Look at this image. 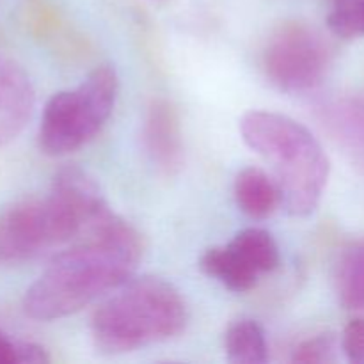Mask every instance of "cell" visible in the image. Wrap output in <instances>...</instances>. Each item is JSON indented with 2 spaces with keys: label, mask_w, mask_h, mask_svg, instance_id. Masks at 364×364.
<instances>
[{
  "label": "cell",
  "mask_w": 364,
  "mask_h": 364,
  "mask_svg": "<svg viewBox=\"0 0 364 364\" xmlns=\"http://www.w3.org/2000/svg\"><path fill=\"white\" fill-rule=\"evenodd\" d=\"M141 256L139 233L114 215L50 262L25 291V315L41 322L75 315L130 279Z\"/></svg>",
  "instance_id": "cell-1"
},
{
  "label": "cell",
  "mask_w": 364,
  "mask_h": 364,
  "mask_svg": "<svg viewBox=\"0 0 364 364\" xmlns=\"http://www.w3.org/2000/svg\"><path fill=\"white\" fill-rule=\"evenodd\" d=\"M235 201L251 219H267L281 206L277 181L258 167H245L235 178Z\"/></svg>",
  "instance_id": "cell-9"
},
{
  "label": "cell",
  "mask_w": 364,
  "mask_h": 364,
  "mask_svg": "<svg viewBox=\"0 0 364 364\" xmlns=\"http://www.w3.org/2000/svg\"><path fill=\"white\" fill-rule=\"evenodd\" d=\"M334 281L341 306L364 315V238L341 252Z\"/></svg>",
  "instance_id": "cell-11"
},
{
  "label": "cell",
  "mask_w": 364,
  "mask_h": 364,
  "mask_svg": "<svg viewBox=\"0 0 364 364\" xmlns=\"http://www.w3.org/2000/svg\"><path fill=\"white\" fill-rule=\"evenodd\" d=\"M338 345L334 336L331 334H320V336L309 338L297 345L291 355V363L299 364H323L336 361Z\"/></svg>",
  "instance_id": "cell-16"
},
{
  "label": "cell",
  "mask_w": 364,
  "mask_h": 364,
  "mask_svg": "<svg viewBox=\"0 0 364 364\" xmlns=\"http://www.w3.org/2000/svg\"><path fill=\"white\" fill-rule=\"evenodd\" d=\"M34 87L23 68L0 52V146L13 142L34 110Z\"/></svg>",
  "instance_id": "cell-7"
},
{
  "label": "cell",
  "mask_w": 364,
  "mask_h": 364,
  "mask_svg": "<svg viewBox=\"0 0 364 364\" xmlns=\"http://www.w3.org/2000/svg\"><path fill=\"white\" fill-rule=\"evenodd\" d=\"M245 144L274 171L281 206L294 217H306L320 205L331 164L315 135L291 117L251 110L240 119Z\"/></svg>",
  "instance_id": "cell-3"
},
{
  "label": "cell",
  "mask_w": 364,
  "mask_h": 364,
  "mask_svg": "<svg viewBox=\"0 0 364 364\" xmlns=\"http://www.w3.org/2000/svg\"><path fill=\"white\" fill-rule=\"evenodd\" d=\"M230 245L259 276L272 272L279 267V247H277V242L274 240V237L267 230L245 228V230L238 231L235 235Z\"/></svg>",
  "instance_id": "cell-14"
},
{
  "label": "cell",
  "mask_w": 364,
  "mask_h": 364,
  "mask_svg": "<svg viewBox=\"0 0 364 364\" xmlns=\"http://www.w3.org/2000/svg\"><path fill=\"white\" fill-rule=\"evenodd\" d=\"M20 345L21 341L11 340V338L0 329V364L20 363Z\"/></svg>",
  "instance_id": "cell-18"
},
{
  "label": "cell",
  "mask_w": 364,
  "mask_h": 364,
  "mask_svg": "<svg viewBox=\"0 0 364 364\" xmlns=\"http://www.w3.org/2000/svg\"><path fill=\"white\" fill-rule=\"evenodd\" d=\"M329 50L322 36L299 21L284 23L270 36L263 52V70L270 84L284 92H304L322 82Z\"/></svg>",
  "instance_id": "cell-6"
},
{
  "label": "cell",
  "mask_w": 364,
  "mask_h": 364,
  "mask_svg": "<svg viewBox=\"0 0 364 364\" xmlns=\"http://www.w3.org/2000/svg\"><path fill=\"white\" fill-rule=\"evenodd\" d=\"M228 359L238 364H262L269 359L265 331L258 322L249 318L231 323L224 336Z\"/></svg>",
  "instance_id": "cell-13"
},
{
  "label": "cell",
  "mask_w": 364,
  "mask_h": 364,
  "mask_svg": "<svg viewBox=\"0 0 364 364\" xmlns=\"http://www.w3.org/2000/svg\"><path fill=\"white\" fill-rule=\"evenodd\" d=\"M199 267L206 276L237 294L252 290L259 279V274L230 244L208 249L199 259Z\"/></svg>",
  "instance_id": "cell-10"
},
{
  "label": "cell",
  "mask_w": 364,
  "mask_h": 364,
  "mask_svg": "<svg viewBox=\"0 0 364 364\" xmlns=\"http://www.w3.org/2000/svg\"><path fill=\"white\" fill-rule=\"evenodd\" d=\"M144 146L159 171L173 176L183 166V137L176 109L167 100H155L144 121Z\"/></svg>",
  "instance_id": "cell-8"
},
{
  "label": "cell",
  "mask_w": 364,
  "mask_h": 364,
  "mask_svg": "<svg viewBox=\"0 0 364 364\" xmlns=\"http://www.w3.org/2000/svg\"><path fill=\"white\" fill-rule=\"evenodd\" d=\"M323 119L334 137L364 164V103L343 100L323 109Z\"/></svg>",
  "instance_id": "cell-12"
},
{
  "label": "cell",
  "mask_w": 364,
  "mask_h": 364,
  "mask_svg": "<svg viewBox=\"0 0 364 364\" xmlns=\"http://www.w3.org/2000/svg\"><path fill=\"white\" fill-rule=\"evenodd\" d=\"M341 348L348 361L364 364V318H354L343 331Z\"/></svg>",
  "instance_id": "cell-17"
},
{
  "label": "cell",
  "mask_w": 364,
  "mask_h": 364,
  "mask_svg": "<svg viewBox=\"0 0 364 364\" xmlns=\"http://www.w3.org/2000/svg\"><path fill=\"white\" fill-rule=\"evenodd\" d=\"M117 92L119 77L110 64L95 68L77 89L55 92L43 109L41 151L63 156L92 141L112 114Z\"/></svg>",
  "instance_id": "cell-5"
},
{
  "label": "cell",
  "mask_w": 364,
  "mask_h": 364,
  "mask_svg": "<svg viewBox=\"0 0 364 364\" xmlns=\"http://www.w3.org/2000/svg\"><path fill=\"white\" fill-rule=\"evenodd\" d=\"M95 178L64 167L48 196L0 212V265H14L89 233L112 215Z\"/></svg>",
  "instance_id": "cell-2"
},
{
  "label": "cell",
  "mask_w": 364,
  "mask_h": 364,
  "mask_svg": "<svg viewBox=\"0 0 364 364\" xmlns=\"http://www.w3.org/2000/svg\"><path fill=\"white\" fill-rule=\"evenodd\" d=\"M327 27L338 38H363L364 0H333L327 14Z\"/></svg>",
  "instance_id": "cell-15"
},
{
  "label": "cell",
  "mask_w": 364,
  "mask_h": 364,
  "mask_svg": "<svg viewBox=\"0 0 364 364\" xmlns=\"http://www.w3.org/2000/svg\"><path fill=\"white\" fill-rule=\"evenodd\" d=\"M187 320V304L173 284L142 276L124 281L96 309L91 334L105 354H124L178 336Z\"/></svg>",
  "instance_id": "cell-4"
}]
</instances>
